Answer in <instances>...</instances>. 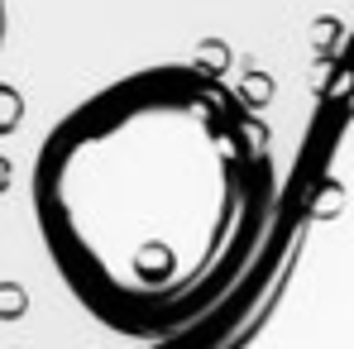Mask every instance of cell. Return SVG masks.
Segmentation results:
<instances>
[{
  "instance_id": "obj_1",
  "label": "cell",
  "mask_w": 354,
  "mask_h": 349,
  "mask_svg": "<svg viewBox=\"0 0 354 349\" xmlns=\"http://www.w3.org/2000/svg\"><path fill=\"white\" fill-rule=\"evenodd\" d=\"M29 201L67 292L124 340H168L249 268L278 201L273 139L221 72L139 67L48 129Z\"/></svg>"
},
{
  "instance_id": "obj_2",
  "label": "cell",
  "mask_w": 354,
  "mask_h": 349,
  "mask_svg": "<svg viewBox=\"0 0 354 349\" xmlns=\"http://www.w3.org/2000/svg\"><path fill=\"white\" fill-rule=\"evenodd\" d=\"M24 120V96L15 86H0V134H15Z\"/></svg>"
},
{
  "instance_id": "obj_3",
  "label": "cell",
  "mask_w": 354,
  "mask_h": 349,
  "mask_svg": "<svg viewBox=\"0 0 354 349\" xmlns=\"http://www.w3.org/2000/svg\"><path fill=\"white\" fill-rule=\"evenodd\" d=\"M0 48H5V0H0Z\"/></svg>"
},
{
  "instance_id": "obj_4",
  "label": "cell",
  "mask_w": 354,
  "mask_h": 349,
  "mask_svg": "<svg viewBox=\"0 0 354 349\" xmlns=\"http://www.w3.org/2000/svg\"><path fill=\"white\" fill-rule=\"evenodd\" d=\"M5 168H10V163H0V187H5V182H10V173H5Z\"/></svg>"
}]
</instances>
